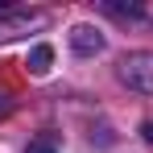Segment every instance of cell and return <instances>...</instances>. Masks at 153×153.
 Segmentation results:
<instances>
[{
  "mask_svg": "<svg viewBox=\"0 0 153 153\" xmlns=\"http://www.w3.org/2000/svg\"><path fill=\"white\" fill-rule=\"evenodd\" d=\"M120 79H124L132 91L153 95V54H149V50L124 54V58H120Z\"/></svg>",
  "mask_w": 153,
  "mask_h": 153,
  "instance_id": "obj_1",
  "label": "cell"
},
{
  "mask_svg": "<svg viewBox=\"0 0 153 153\" xmlns=\"http://www.w3.org/2000/svg\"><path fill=\"white\" fill-rule=\"evenodd\" d=\"M71 46H75L79 54H100L103 37H100V29H91V25H75L71 29Z\"/></svg>",
  "mask_w": 153,
  "mask_h": 153,
  "instance_id": "obj_2",
  "label": "cell"
},
{
  "mask_svg": "<svg viewBox=\"0 0 153 153\" xmlns=\"http://www.w3.org/2000/svg\"><path fill=\"white\" fill-rule=\"evenodd\" d=\"M25 153H58V137H54V132H42L37 141H29Z\"/></svg>",
  "mask_w": 153,
  "mask_h": 153,
  "instance_id": "obj_5",
  "label": "cell"
},
{
  "mask_svg": "<svg viewBox=\"0 0 153 153\" xmlns=\"http://www.w3.org/2000/svg\"><path fill=\"white\" fill-rule=\"evenodd\" d=\"M141 132H145V141H153V120H149L145 128H141Z\"/></svg>",
  "mask_w": 153,
  "mask_h": 153,
  "instance_id": "obj_6",
  "label": "cell"
},
{
  "mask_svg": "<svg viewBox=\"0 0 153 153\" xmlns=\"http://www.w3.org/2000/svg\"><path fill=\"white\" fill-rule=\"evenodd\" d=\"M103 13H112V17H120V21H145V13H141L137 4H116V0H108Z\"/></svg>",
  "mask_w": 153,
  "mask_h": 153,
  "instance_id": "obj_4",
  "label": "cell"
},
{
  "mask_svg": "<svg viewBox=\"0 0 153 153\" xmlns=\"http://www.w3.org/2000/svg\"><path fill=\"white\" fill-rule=\"evenodd\" d=\"M50 62H54V50L50 46H33L29 50V58H25V66H29V75H50Z\"/></svg>",
  "mask_w": 153,
  "mask_h": 153,
  "instance_id": "obj_3",
  "label": "cell"
}]
</instances>
